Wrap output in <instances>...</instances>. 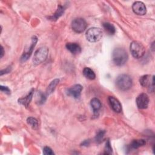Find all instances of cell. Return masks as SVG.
Listing matches in <instances>:
<instances>
[{
  "instance_id": "cell-1",
  "label": "cell",
  "mask_w": 155,
  "mask_h": 155,
  "mask_svg": "<svg viewBox=\"0 0 155 155\" xmlns=\"http://www.w3.org/2000/svg\"><path fill=\"white\" fill-rule=\"evenodd\" d=\"M128 58L126 50L122 48H116L112 53V59L114 64L117 66L124 65Z\"/></svg>"
},
{
  "instance_id": "cell-2",
  "label": "cell",
  "mask_w": 155,
  "mask_h": 155,
  "mask_svg": "<svg viewBox=\"0 0 155 155\" xmlns=\"http://www.w3.org/2000/svg\"><path fill=\"white\" fill-rule=\"evenodd\" d=\"M133 81L130 76L125 74H120L116 79V85L120 90L127 91L132 87Z\"/></svg>"
},
{
  "instance_id": "cell-3",
  "label": "cell",
  "mask_w": 155,
  "mask_h": 155,
  "mask_svg": "<svg viewBox=\"0 0 155 155\" xmlns=\"http://www.w3.org/2000/svg\"><path fill=\"white\" fill-rule=\"evenodd\" d=\"M130 48L132 56L136 59L142 58L145 52V47L142 44L136 41H134L130 44Z\"/></svg>"
},
{
  "instance_id": "cell-4",
  "label": "cell",
  "mask_w": 155,
  "mask_h": 155,
  "mask_svg": "<svg viewBox=\"0 0 155 155\" xmlns=\"http://www.w3.org/2000/svg\"><path fill=\"white\" fill-rule=\"evenodd\" d=\"M48 54V48L47 47H41L37 49L34 53V56L33 58V62L35 65H38L39 64L44 62Z\"/></svg>"
},
{
  "instance_id": "cell-5",
  "label": "cell",
  "mask_w": 155,
  "mask_h": 155,
  "mask_svg": "<svg viewBox=\"0 0 155 155\" xmlns=\"http://www.w3.org/2000/svg\"><path fill=\"white\" fill-rule=\"evenodd\" d=\"M85 36L88 41L96 42L99 41L102 37V31L99 28L92 27L87 31Z\"/></svg>"
},
{
  "instance_id": "cell-6",
  "label": "cell",
  "mask_w": 155,
  "mask_h": 155,
  "mask_svg": "<svg viewBox=\"0 0 155 155\" xmlns=\"http://www.w3.org/2000/svg\"><path fill=\"white\" fill-rule=\"evenodd\" d=\"M87 27V23L83 18H76L71 22V28L76 33H82Z\"/></svg>"
},
{
  "instance_id": "cell-7",
  "label": "cell",
  "mask_w": 155,
  "mask_h": 155,
  "mask_svg": "<svg viewBox=\"0 0 155 155\" xmlns=\"http://www.w3.org/2000/svg\"><path fill=\"white\" fill-rule=\"evenodd\" d=\"M37 42H38V38L36 36H33L31 38V41L30 47H28L27 48H25L24 50V51L21 56V61L22 62H25L30 58Z\"/></svg>"
},
{
  "instance_id": "cell-8",
  "label": "cell",
  "mask_w": 155,
  "mask_h": 155,
  "mask_svg": "<svg viewBox=\"0 0 155 155\" xmlns=\"http://www.w3.org/2000/svg\"><path fill=\"white\" fill-rule=\"evenodd\" d=\"M139 82L142 87H148L150 91H151V89L153 90L154 86V76H153V77L151 78L150 75H143L140 78Z\"/></svg>"
},
{
  "instance_id": "cell-9",
  "label": "cell",
  "mask_w": 155,
  "mask_h": 155,
  "mask_svg": "<svg viewBox=\"0 0 155 155\" xmlns=\"http://www.w3.org/2000/svg\"><path fill=\"white\" fill-rule=\"evenodd\" d=\"M148 96L145 93L140 94L136 99L137 107L140 109L147 108L149 104Z\"/></svg>"
},
{
  "instance_id": "cell-10",
  "label": "cell",
  "mask_w": 155,
  "mask_h": 155,
  "mask_svg": "<svg viewBox=\"0 0 155 155\" xmlns=\"http://www.w3.org/2000/svg\"><path fill=\"white\" fill-rule=\"evenodd\" d=\"M82 89L83 87L82 85L80 84H75L67 89V94L75 99H78L80 97Z\"/></svg>"
},
{
  "instance_id": "cell-11",
  "label": "cell",
  "mask_w": 155,
  "mask_h": 155,
  "mask_svg": "<svg viewBox=\"0 0 155 155\" xmlns=\"http://www.w3.org/2000/svg\"><path fill=\"white\" fill-rule=\"evenodd\" d=\"M132 9L134 13L137 15H144L147 13L145 4L141 1H136L133 4Z\"/></svg>"
},
{
  "instance_id": "cell-12",
  "label": "cell",
  "mask_w": 155,
  "mask_h": 155,
  "mask_svg": "<svg viewBox=\"0 0 155 155\" xmlns=\"http://www.w3.org/2000/svg\"><path fill=\"white\" fill-rule=\"evenodd\" d=\"M108 101L111 108L116 113H120L122 110V106L120 102L114 96H109Z\"/></svg>"
},
{
  "instance_id": "cell-13",
  "label": "cell",
  "mask_w": 155,
  "mask_h": 155,
  "mask_svg": "<svg viewBox=\"0 0 155 155\" xmlns=\"http://www.w3.org/2000/svg\"><path fill=\"white\" fill-rule=\"evenodd\" d=\"M34 89L32 88L31 89V90L29 91V93L27 94V95H26L25 97H21L20 99H18V102L19 104L25 106V107H28L31 99L33 97V95L34 93Z\"/></svg>"
},
{
  "instance_id": "cell-14",
  "label": "cell",
  "mask_w": 155,
  "mask_h": 155,
  "mask_svg": "<svg viewBox=\"0 0 155 155\" xmlns=\"http://www.w3.org/2000/svg\"><path fill=\"white\" fill-rule=\"evenodd\" d=\"M67 49L69 50L72 54H78L81 51V48L80 45L74 42H68L65 45Z\"/></svg>"
},
{
  "instance_id": "cell-15",
  "label": "cell",
  "mask_w": 155,
  "mask_h": 155,
  "mask_svg": "<svg viewBox=\"0 0 155 155\" xmlns=\"http://www.w3.org/2000/svg\"><path fill=\"white\" fill-rule=\"evenodd\" d=\"M91 107L93 110V113L94 115H97L99 110L101 108V102L97 98H93L90 101Z\"/></svg>"
},
{
  "instance_id": "cell-16",
  "label": "cell",
  "mask_w": 155,
  "mask_h": 155,
  "mask_svg": "<svg viewBox=\"0 0 155 155\" xmlns=\"http://www.w3.org/2000/svg\"><path fill=\"white\" fill-rule=\"evenodd\" d=\"M146 144V141L144 139H136L133 140L128 146L130 150L137 149L140 147L144 146Z\"/></svg>"
},
{
  "instance_id": "cell-17",
  "label": "cell",
  "mask_w": 155,
  "mask_h": 155,
  "mask_svg": "<svg viewBox=\"0 0 155 155\" xmlns=\"http://www.w3.org/2000/svg\"><path fill=\"white\" fill-rule=\"evenodd\" d=\"M65 10V8L63 6L61 5H58L57 10L56 11V12L50 17H49V18L50 19V20L51 21H56L57 20L60 16H61Z\"/></svg>"
},
{
  "instance_id": "cell-18",
  "label": "cell",
  "mask_w": 155,
  "mask_h": 155,
  "mask_svg": "<svg viewBox=\"0 0 155 155\" xmlns=\"http://www.w3.org/2000/svg\"><path fill=\"white\" fill-rule=\"evenodd\" d=\"M82 73L86 78L90 80H93L96 78L94 72L89 67H85L82 71Z\"/></svg>"
},
{
  "instance_id": "cell-19",
  "label": "cell",
  "mask_w": 155,
  "mask_h": 155,
  "mask_svg": "<svg viewBox=\"0 0 155 155\" xmlns=\"http://www.w3.org/2000/svg\"><path fill=\"white\" fill-rule=\"evenodd\" d=\"M59 82V79H55L50 82V84L48 85V86L47 88V90H46V94L47 95L51 94L54 91V90L56 87L57 86V85L58 84Z\"/></svg>"
},
{
  "instance_id": "cell-20",
  "label": "cell",
  "mask_w": 155,
  "mask_h": 155,
  "mask_svg": "<svg viewBox=\"0 0 155 155\" xmlns=\"http://www.w3.org/2000/svg\"><path fill=\"white\" fill-rule=\"evenodd\" d=\"M103 27L105 29V30L109 34V35H114L116 32V28L114 26L109 22H104Z\"/></svg>"
},
{
  "instance_id": "cell-21",
  "label": "cell",
  "mask_w": 155,
  "mask_h": 155,
  "mask_svg": "<svg viewBox=\"0 0 155 155\" xmlns=\"http://www.w3.org/2000/svg\"><path fill=\"white\" fill-rule=\"evenodd\" d=\"M27 122L28 125H30V127L36 130L38 128V121L36 119L33 117H29L27 119Z\"/></svg>"
},
{
  "instance_id": "cell-22",
  "label": "cell",
  "mask_w": 155,
  "mask_h": 155,
  "mask_svg": "<svg viewBox=\"0 0 155 155\" xmlns=\"http://www.w3.org/2000/svg\"><path fill=\"white\" fill-rule=\"evenodd\" d=\"M105 134V131H104V130H99L97 132V133L96 134V136H95V138H94L95 142L97 143H101L102 141L103 140L104 138Z\"/></svg>"
},
{
  "instance_id": "cell-23",
  "label": "cell",
  "mask_w": 155,
  "mask_h": 155,
  "mask_svg": "<svg viewBox=\"0 0 155 155\" xmlns=\"http://www.w3.org/2000/svg\"><path fill=\"white\" fill-rule=\"evenodd\" d=\"M104 154H112V148L111 146V143L109 140H107L105 143V146L104 148Z\"/></svg>"
},
{
  "instance_id": "cell-24",
  "label": "cell",
  "mask_w": 155,
  "mask_h": 155,
  "mask_svg": "<svg viewBox=\"0 0 155 155\" xmlns=\"http://www.w3.org/2000/svg\"><path fill=\"white\" fill-rule=\"evenodd\" d=\"M38 94L39 95V97H38V99L37 102H38L39 104H42L43 103L45 102V101L46 100V96L44 94H43L41 92H38Z\"/></svg>"
},
{
  "instance_id": "cell-25",
  "label": "cell",
  "mask_w": 155,
  "mask_h": 155,
  "mask_svg": "<svg viewBox=\"0 0 155 155\" xmlns=\"http://www.w3.org/2000/svg\"><path fill=\"white\" fill-rule=\"evenodd\" d=\"M43 153L44 154H46V155H53L54 154V152L52 151V150L48 147H45L44 148Z\"/></svg>"
},
{
  "instance_id": "cell-26",
  "label": "cell",
  "mask_w": 155,
  "mask_h": 155,
  "mask_svg": "<svg viewBox=\"0 0 155 155\" xmlns=\"http://www.w3.org/2000/svg\"><path fill=\"white\" fill-rule=\"evenodd\" d=\"M0 89H1V91L5 93V94H10V90L8 88V87H6V86H2V85H1L0 86Z\"/></svg>"
},
{
  "instance_id": "cell-27",
  "label": "cell",
  "mask_w": 155,
  "mask_h": 155,
  "mask_svg": "<svg viewBox=\"0 0 155 155\" xmlns=\"http://www.w3.org/2000/svg\"><path fill=\"white\" fill-rule=\"evenodd\" d=\"M11 71V67H7L4 70H2L1 71V75L2 76V74H5V73H10Z\"/></svg>"
},
{
  "instance_id": "cell-28",
  "label": "cell",
  "mask_w": 155,
  "mask_h": 155,
  "mask_svg": "<svg viewBox=\"0 0 155 155\" xmlns=\"http://www.w3.org/2000/svg\"><path fill=\"white\" fill-rule=\"evenodd\" d=\"M90 140H84L82 142V143H81V145L82 146H85V147H87V146H88L89 145H90Z\"/></svg>"
},
{
  "instance_id": "cell-29",
  "label": "cell",
  "mask_w": 155,
  "mask_h": 155,
  "mask_svg": "<svg viewBox=\"0 0 155 155\" xmlns=\"http://www.w3.org/2000/svg\"><path fill=\"white\" fill-rule=\"evenodd\" d=\"M4 53H5V51H4V48H3L2 46H1V54H0V58H1L3 57Z\"/></svg>"
}]
</instances>
